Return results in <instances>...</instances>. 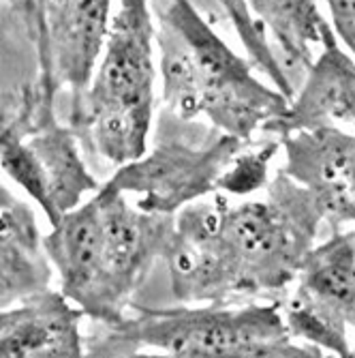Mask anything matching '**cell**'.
<instances>
[{"instance_id": "1", "label": "cell", "mask_w": 355, "mask_h": 358, "mask_svg": "<svg viewBox=\"0 0 355 358\" xmlns=\"http://www.w3.org/2000/svg\"><path fill=\"white\" fill-rule=\"evenodd\" d=\"M326 217L315 195L278 170L264 195L232 202L214 191L176 213L163 255L182 305L280 301Z\"/></svg>"}, {"instance_id": "2", "label": "cell", "mask_w": 355, "mask_h": 358, "mask_svg": "<svg viewBox=\"0 0 355 358\" xmlns=\"http://www.w3.org/2000/svg\"><path fill=\"white\" fill-rule=\"evenodd\" d=\"M174 223L176 215L144 210L103 182L43 236L60 292L90 320L122 317L152 266L163 259Z\"/></svg>"}, {"instance_id": "3", "label": "cell", "mask_w": 355, "mask_h": 358, "mask_svg": "<svg viewBox=\"0 0 355 358\" xmlns=\"http://www.w3.org/2000/svg\"><path fill=\"white\" fill-rule=\"evenodd\" d=\"M152 17L163 108L246 142L287 110V96L257 78L190 0H154Z\"/></svg>"}, {"instance_id": "4", "label": "cell", "mask_w": 355, "mask_h": 358, "mask_svg": "<svg viewBox=\"0 0 355 358\" xmlns=\"http://www.w3.org/2000/svg\"><path fill=\"white\" fill-rule=\"evenodd\" d=\"M86 356H139L160 352L180 358H321L319 348L289 333L280 301L248 305H178L137 309L112 322L92 320Z\"/></svg>"}, {"instance_id": "5", "label": "cell", "mask_w": 355, "mask_h": 358, "mask_svg": "<svg viewBox=\"0 0 355 358\" xmlns=\"http://www.w3.org/2000/svg\"><path fill=\"white\" fill-rule=\"evenodd\" d=\"M154 17L148 0H120L88 88L71 99L67 124L82 150L120 168L148 148L154 122Z\"/></svg>"}, {"instance_id": "6", "label": "cell", "mask_w": 355, "mask_h": 358, "mask_svg": "<svg viewBox=\"0 0 355 358\" xmlns=\"http://www.w3.org/2000/svg\"><path fill=\"white\" fill-rule=\"evenodd\" d=\"M0 170L41 206L52 225L101 187L75 131L58 120L56 99L35 82L0 106Z\"/></svg>"}, {"instance_id": "7", "label": "cell", "mask_w": 355, "mask_h": 358, "mask_svg": "<svg viewBox=\"0 0 355 358\" xmlns=\"http://www.w3.org/2000/svg\"><path fill=\"white\" fill-rule=\"evenodd\" d=\"M244 144L246 140L206 120L182 118L160 106L152 146L139 159L116 168L107 182L135 198L144 210L176 215L218 191L220 176Z\"/></svg>"}, {"instance_id": "8", "label": "cell", "mask_w": 355, "mask_h": 358, "mask_svg": "<svg viewBox=\"0 0 355 358\" xmlns=\"http://www.w3.org/2000/svg\"><path fill=\"white\" fill-rule=\"evenodd\" d=\"M330 230L304 255L280 309L296 341L349 358L355 356L349 341L355 329V225Z\"/></svg>"}, {"instance_id": "9", "label": "cell", "mask_w": 355, "mask_h": 358, "mask_svg": "<svg viewBox=\"0 0 355 358\" xmlns=\"http://www.w3.org/2000/svg\"><path fill=\"white\" fill-rule=\"evenodd\" d=\"M35 45V84L54 99H71L88 88L109 30L112 0H9Z\"/></svg>"}, {"instance_id": "10", "label": "cell", "mask_w": 355, "mask_h": 358, "mask_svg": "<svg viewBox=\"0 0 355 358\" xmlns=\"http://www.w3.org/2000/svg\"><path fill=\"white\" fill-rule=\"evenodd\" d=\"M285 174L306 187L330 227L355 225V134L326 124L278 138Z\"/></svg>"}, {"instance_id": "11", "label": "cell", "mask_w": 355, "mask_h": 358, "mask_svg": "<svg viewBox=\"0 0 355 358\" xmlns=\"http://www.w3.org/2000/svg\"><path fill=\"white\" fill-rule=\"evenodd\" d=\"M326 124L355 127V56L338 41L332 26L326 30L321 48L287 110L270 120L264 131L280 138Z\"/></svg>"}, {"instance_id": "12", "label": "cell", "mask_w": 355, "mask_h": 358, "mask_svg": "<svg viewBox=\"0 0 355 358\" xmlns=\"http://www.w3.org/2000/svg\"><path fill=\"white\" fill-rule=\"evenodd\" d=\"M82 317L77 305L47 287L13 307L11 322L0 333V358L86 356Z\"/></svg>"}, {"instance_id": "13", "label": "cell", "mask_w": 355, "mask_h": 358, "mask_svg": "<svg viewBox=\"0 0 355 358\" xmlns=\"http://www.w3.org/2000/svg\"><path fill=\"white\" fill-rule=\"evenodd\" d=\"M54 266L43 247L37 217L26 202L0 210V311L47 289Z\"/></svg>"}, {"instance_id": "14", "label": "cell", "mask_w": 355, "mask_h": 358, "mask_svg": "<svg viewBox=\"0 0 355 358\" xmlns=\"http://www.w3.org/2000/svg\"><path fill=\"white\" fill-rule=\"evenodd\" d=\"M246 5L274 39L289 80L300 84L332 26L321 15L317 0H246Z\"/></svg>"}, {"instance_id": "15", "label": "cell", "mask_w": 355, "mask_h": 358, "mask_svg": "<svg viewBox=\"0 0 355 358\" xmlns=\"http://www.w3.org/2000/svg\"><path fill=\"white\" fill-rule=\"evenodd\" d=\"M280 150V140L246 142L244 148L234 157L227 172L218 180V191L227 193L229 198H248L268 185V172L272 159Z\"/></svg>"}, {"instance_id": "16", "label": "cell", "mask_w": 355, "mask_h": 358, "mask_svg": "<svg viewBox=\"0 0 355 358\" xmlns=\"http://www.w3.org/2000/svg\"><path fill=\"white\" fill-rule=\"evenodd\" d=\"M17 202V198L15 195L3 185V180H0V210H5V208H9L11 204H15Z\"/></svg>"}, {"instance_id": "17", "label": "cell", "mask_w": 355, "mask_h": 358, "mask_svg": "<svg viewBox=\"0 0 355 358\" xmlns=\"http://www.w3.org/2000/svg\"><path fill=\"white\" fill-rule=\"evenodd\" d=\"M11 317H13V307H11V309H3V311H0V333H3V329H5L7 324L11 322Z\"/></svg>"}, {"instance_id": "18", "label": "cell", "mask_w": 355, "mask_h": 358, "mask_svg": "<svg viewBox=\"0 0 355 358\" xmlns=\"http://www.w3.org/2000/svg\"><path fill=\"white\" fill-rule=\"evenodd\" d=\"M3 3H9V0H0V5H3Z\"/></svg>"}]
</instances>
